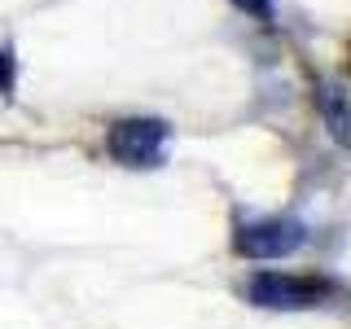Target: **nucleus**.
I'll return each mask as SVG.
<instances>
[{
    "label": "nucleus",
    "instance_id": "obj_2",
    "mask_svg": "<svg viewBox=\"0 0 351 329\" xmlns=\"http://www.w3.org/2000/svg\"><path fill=\"white\" fill-rule=\"evenodd\" d=\"M167 141H171V127L162 123V119H149V114H136V119H119V123H110L106 132V149L114 162H123V167H162V158H167Z\"/></svg>",
    "mask_w": 351,
    "mask_h": 329
},
{
    "label": "nucleus",
    "instance_id": "obj_5",
    "mask_svg": "<svg viewBox=\"0 0 351 329\" xmlns=\"http://www.w3.org/2000/svg\"><path fill=\"white\" fill-rule=\"evenodd\" d=\"M14 80H18V58L14 49H0V93H14Z\"/></svg>",
    "mask_w": 351,
    "mask_h": 329
},
{
    "label": "nucleus",
    "instance_id": "obj_3",
    "mask_svg": "<svg viewBox=\"0 0 351 329\" xmlns=\"http://www.w3.org/2000/svg\"><path fill=\"white\" fill-rule=\"evenodd\" d=\"M241 259H290L307 246V224L290 215H272V219H246L237 224L233 237Z\"/></svg>",
    "mask_w": 351,
    "mask_h": 329
},
{
    "label": "nucleus",
    "instance_id": "obj_1",
    "mask_svg": "<svg viewBox=\"0 0 351 329\" xmlns=\"http://www.w3.org/2000/svg\"><path fill=\"white\" fill-rule=\"evenodd\" d=\"M334 285L325 277H299V272H255L246 281V299L263 307V312H307V307H321Z\"/></svg>",
    "mask_w": 351,
    "mask_h": 329
},
{
    "label": "nucleus",
    "instance_id": "obj_4",
    "mask_svg": "<svg viewBox=\"0 0 351 329\" xmlns=\"http://www.w3.org/2000/svg\"><path fill=\"white\" fill-rule=\"evenodd\" d=\"M321 110H325V123L334 127L338 141H351V110L343 106L338 88H321Z\"/></svg>",
    "mask_w": 351,
    "mask_h": 329
},
{
    "label": "nucleus",
    "instance_id": "obj_6",
    "mask_svg": "<svg viewBox=\"0 0 351 329\" xmlns=\"http://www.w3.org/2000/svg\"><path fill=\"white\" fill-rule=\"evenodd\" d=\"M233 5L241 14H250V18H263V22L272 18V0H233Z\"/></svg>",
    "mask_w": 351,
    "mask_h": 329
}]
</instances>
